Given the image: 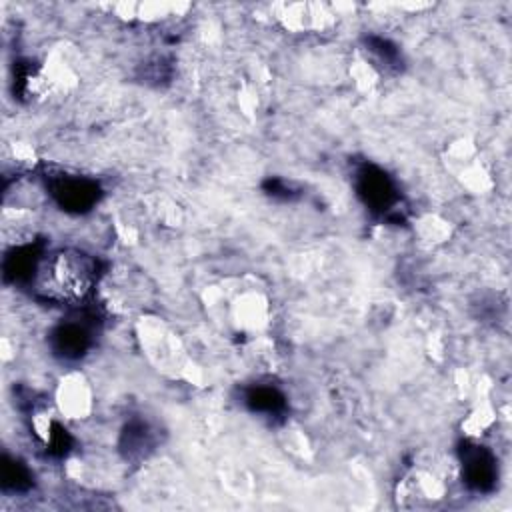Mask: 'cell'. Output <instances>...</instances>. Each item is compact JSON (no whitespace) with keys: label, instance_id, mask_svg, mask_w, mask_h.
Masks as SVG:
<instances>
[{"label":"cell","instance_id":"cell-1","mask_svg":"<svg viewBox=\"0 0 512 512\" xmlns=\"http://www.w3.org/2000/svg\"><path fill=\"white\" fill-rule=\"evenodd\" d=\"M98 278V264L80 250H58L40 258L32 276L38 296L50 302L74 304L84 300Z\"/></svg>","mask_w":512,"mask_h":512},{"label":"cell","instance_id":"cell-2","mask_svg":"<svg viewBox=\"0 0 512 512\" xmlns=\"http://www.w3.org/2000/svg\"><path fill=\"white\" fill-rule=\"evenodd\" d=\"M48 188L60 208L68 212H86L100 198V188L94 180L74 174L52 176Z\"/></svg>","mask_w":512,"mask_h":512},{"label":"cell","instance_id":"cell-3","mask_svg":"<svg viewBox=\"0 0 512 512\" xmlns=\"http://www.w3.org/2000/svg\"><path fill=\"white\" fill-rule=\"evenodd\" d=\"M356 190L360 200L378 214L392 210L398 200L394 182L386 172L376 166H364L356 174Z\"/></svg>","mask_w":512,"mask_h":512},{"label":"cell","instance_id":"cell-4","mask_svg":"<svg viewBox=\"0 0 512 512\" xmlns=\"http://www.w3.org/2000/svg\"><path fill=\"white\" fill-rule=\"evenodd\" d=\"M460 460H462L464 480L470 488L478 492H488L494 488L498 478V468H496V458L488 448L464 444L460 448Z\"/></svg>","mask_w":512,"mask_h":512},{"label":"cell","instance_id":"cell-5","mask_svg":"<svg viewBox=\"0 0 512 512\" xmlns=\"http://www.w3.org/2000/svg\"><path fill=\"white\" fill-rule=\"evenodd\" d=\"M52 350L62 358H80L92 344V332L86 322L68 320L58 324L50 334Z\"/></svg>","mask_w":512,"mask_h":512},{"label":"cell","instance_id":"cell-6","mask_svg":"<svg viewBox=\"0 0 512 512\" xmlns=\"http://www.w3.org/2000/svg\"><path fill=\"white\" fill-rule=\"evenodd\" d=\"M246 404L252 412H260V414H268V416H272V414L278 416L286 408L284 396L274 386H254V388H250L248 394H246Z\"/></svg>","mask_w":512,"mask_h":512},{"label":"cell","instance_id":"cell-7","mask_svg":"<svg viewBox=\"0 0 512 512\" xmlns=\"http://www.w3.org/2000/svg\"><path fill=\"white\" fill-rule=\"evenodd\" d=\"M154 444L152 438V430L146 422L142 420H132L128 422V426L122 432V450L126 452V456H142L144 452H148Z\"/></svg>","mask_w":512,"mask_h":512},{"label":"cell","instance_id":"cell-8","mask_svg":"<svg viewBox=\"0 0 512 512\" xmlns=\"http://www.w3.org/2000/svg\"><path fill=\"white\" fill-rule=\"evenodd\" d=\"M2 484H4L6 490L22 492V490H26L30 486V474H28V470L18 460H12V458L4 456Z\"/></svg>","mask_w":512,"mask_h":512},{"label":"cell","instance_id":"cell-9","mask_svg":"<svg viewBox=\"0 0 512 512\" xmlns=\"http://www.w3.org/2000/svg\"><path fill=\"white\" fill-rule=\"evenodd\" d=\"M366 46L370 52L378 54L380 60H384L388 66H394L398 62V50L394 44H390L386 38L380 36H368Z\"/></svg>","mask_w":512,"mask_h":512}]
</instances>
